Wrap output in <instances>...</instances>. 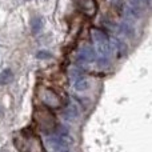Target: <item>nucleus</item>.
I'll return each instance as SVG.
<instances>
[{
  "label": "nucleus",
  "instance_id": "obj_4",
  "mask_svg": "<svg viewBox=\"0 0 152 152\" xmlns=\"http://www.w3.org/2000/svg\"><path fill=\"white\" fill-rule=\"evenodd\" d=\"M12 79H13L12 71L7 68V69H4V71L0 74V84H1V86L8 84V83H11V81H12Z\"/></svg>",
  "mask_w": 152,
  "mask_h": 152
},
{
  "label": "nucleus",
  "instance_id": "obj_10",
  "mask_svg": "<svg viewBox=\"0 0 152 152\" xmlns=\"http://www.w3.org/2000/svg\"><path fill=\"white\" fill-rule=\"evenodd\" d=\"M60 152H69V151H68V150H61Z\"/></svg>",
  "mask_w": 152,
  "mask_h": 152
},
{
  "label": "nucleus",
  "instance_id": "obj_3",
  "mask_svg": "<svg viewBox=\"0 0 152 152\" xmlns=\"http://www.w3.org/2000/svg\"><path fill=\"white\" fill-rule=\"evenodd\" d=\"M31 29L34 35H37L43 29V19L40 16H35L31 19Z\"/></svg>",
  "mask_w": 152,
  "mask_h": 152
},
{
  "label": "nucleus",
  "instance_id": "obj_8",
  "mask_svg": "<svg viewBox=\"0 0 152 152\" xmlns=\"http://www.w3.org/2000/svg\"><path fill=\"white\" fill-rule=\"evenodd\" d=\"M120 32L126 36H132L134 35V28L129 24H121L120 26Z\"/></svg>",
  "mask_w": 152,
  "mask_h": 152
},
{
  "label": "nucleus",
  "instance_id": "obj_2",
  "mask_svg": "<svg viewBox=\"0 0 152 152\" xmlns=\"http://www.w3.org/2000/svg\"><path fill=\"white\" fill-rule=\"evenodd\" d=\"M92 39L95 40L96 44H102V43H108V36L105 35L104 31H102L100 28H92Z\"/></svg>",
  "mask_w": 152,
  "mask_h": 152
},
{
  "label": "nucleus",
  "instance_id": "obj_7",
  "mask_svg": "<svg viewBox=\"0 0 152 152\" xmlns=\"http://www.w3.org/2000/svg\"><path fill=\"white\" fill-rule=\"evenodd\" d=\"M75 87L77 91H84V89L88 88V81H87L84 77H79L77 81H76V84H75Z\"/></svg>",
  "mask_w": 152,
  "mask_h": 152
},
{
  "label": "nucleus",
  "instance_id": "obj_9",
  "mask_svg": "<svg viewBox=\"0 0 152 152\" xmlns=\"http://www.w3.org/2000/svg\"><path fill=\"white\" fill-rule=\"evenodd\" d=\"M37 58H40V59L50 58V53H48V52H44V51H40V52H37Z\"/></svg>",
  "mask_w": 152,
  "mask_h": 152
},
{
  "label": "nucleus",
  "instance_id": "obj_1",
  "mask_svg": "<svg viewBox=\"0 0 152 152\" xmlns=\"http://www.w3.org/2000/svg\"><path fill=\"white\" fill-rule=\"evenodd\" d=\"M76 7L81 11L83 13H86L87 16H94L96 13V1L95 0H74Z\"/></svg>",
  "mask_w": 152,
  "mask_h": 152
},
{
  "label": "nucleus",
  "instance_id": "obj_6",
  "mask_svg": "<svg viewBox=\"0 0 152 152\" xmlns=\"http://www.w3.org/2000/svg\"><path fill=\"white\" fill-rule=\"evenodd\" d=\"M81 58H84L86 60H94V58H95L94 50H91L89 47H84L83 51H81Z\"/></svg>",
  "mask_w": 152,
  "mask_h": 152
},
{
  "label": "nucleus",
  "instance_id": "obj_5",
  "mask_svg": "<svg viewBox=\"0 0 152 152\" xmlns=\"http://www.w3.org/2000/svg\"><path fill=\"white\" fill-rule=\"evenodd\" d=\"M77 115H79V111H77V108H76L74 104H71L68 108H67V111H66V118L67 119L74 120V119L77 118Z\"/></svg>",
  "mask_w": 152,
  "mask_h": 152
}]
</instances>
